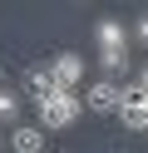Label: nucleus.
Segmentation results:
<instances>
[{"label":"nucleus","mask_w":148,"mask_h":153,"mask_svg":"<svg viewBox=\"0 0 148 153\" xmlns=\"http://www.w3.org/2000/svg\"><path fill=\"white\" fill-rule=\"evenodd\" d=\"M0 89H5V69H0Z\"/></svg>","instance_id":"obj_12"},{"label":"nucleus","mask_w":148,"mask_h":153,"mask_svg":"<svg viewBox=\"0 0 148 153\" xmlns=\"http://www.w3.org/2000/svg\"><path fill=\"white\" fill-rule=\"evenodd\" d=\"M118 123H123V128H133V133H148V89H143V84H128V89H123Z\"/></svg>","instance_id":"obj_2"},{"label":"nucleus","mask_w":148,"mask_h":153,"mask_svg":"<svg viewBox=\"0 0 148 153\" xmlns=\"http://www.w3.org/2000/svg\"><path fill=\"white\" fill-rule=\"evenodd\" d=\"M138 84H143V89H148V59H143V69H138Z\"/></svg>","instance_id":"obj_11"},{"label":"nucleus","mask_w":148,"mask_h":153,"mask_svg":"<svg viewBox=\"0 0 148 153\" xmlns=\"http://www.w3.org/2000/svg\"><path fill=\"white\" fill-rule=\"evenodd\" d=\"M79 114H84V99H79V94H69V89H59L54 99L39 104V128H74Z\"/></svg>","instance_id":"obj_1"},{"label":"nucleus","mask_w":148,"mask_h":153,"mask_svg":"<svg viewBox=\"0 0 148 153\" xmlns=\"http://www.w3.org/2000/svg\"><path fill=\"white\" fill-rule=\"evenodd\" d=\"M49 74H54V84H59V89H69V94H74V84L84 79V59H79L74 50H64L54 64H49Z\"/></svg>","instance_id":"obj_4"},{"label":"nucleus","mask_w":148,"mask_h":153,"mask_svg":"<svg viewBox=\"0 0 148 153\" xmlns=\"http://www.w3.org/2000/svg\"><path fill=\"white\" fill-rule=\"evenodd\" d=\"M118 104H123V89H118L114 79H94L84 89V109L89 114H104V119L114 114V119H118Z\"/></svg>","instance_id":"obj_3"},{"label":"nucleus","mask_w":148,"mask_h":153,"mask_svg":"<svg viewBox=\"0 0 148 153\" xmlns=\"http://www.w3.org/2000/svg\"><path fill=\"white\" fill-rule=\"evenodd\" d=\"M25 94L35 99V109H39L45 99H54V94H59V84H54V74H49V69H30V74H25Z\"/></svg>","instance_id":"obj_5"},{"label":"nucleus","mask_w":148,"mask_h":153,"mask_svg":"<svg viewBox=\"0 0 148 153\" xmlns=\"http://www.w3.org/2000/svg\"><path fill=\"white\" fill-rule=\"evenodd\" d=\"M133 40H138V45H148V15H143V20L133 25Z\"/></svg>","instance_id":"obj_10"},{"label":"nucleus","mask_w":148,"mask_h":153,"mask_svg":"<svg viewBox=\"0 0 148 153\" xmlns=\"http://www.w3.org/2000/svg\"><path fill=\"white\" fill-rule=\"evenodd\" d=\"M0 148H5V143H0Z\"/></svg>","instance_id":"obj_13"},{"label":"nucleus","mask_w":148,"mask_h":153,"mask_svg":"<svg viewBox=\"0 0 148 153\" xmlns=\"http://www.w3.org/2000/svg\"><path fill=\"white\" fill-rule=\"evenodd\" d=\"M10 119H20V99L10 89H0V123H10Z\"/></svg>","instance_id":"obj_9"},{"label":"nucleus","mask_w":148,"mask_h":153,"mask_svg":"<svg viewBox=\"0 0 148 153\" xmlns=\"http://www.w3.org/2000/svg\"><path fill=\"white\" fill-rule=\"evenodd\" d=\"M94 40H99V54L104 50H128V30L118 20H99L94 25Z\"/></svg>","instance_id":"obj_6"},{"label":"nucleus","mask_w":148,"mask_h":153,"mask_svg":"<svg viewBox=\"0 0 148 153\" xmlns=\"http://www.w3.org/2000/svg\"><path fill=\"white\" fill-rule=\"evenodd\" d=\"M99 64H104V74H123L128 69V50H104Z\"/></svg>","instance_id":"obj_8"},{"label":"nucleus","mask_w":148,"mask_h":153,"mask_svg":"<svg viewBox=\"0 0 148 153\" xmlns=\"http://www.w3.org/2000/svg\"><path fill=\"white\" fill-rule=\"evenodd\" d=\"M10 148L15 153H45V128H25V123H20V128L10 133Z\"/></svg>","instance_id":"obj_7"}]
</instances>
